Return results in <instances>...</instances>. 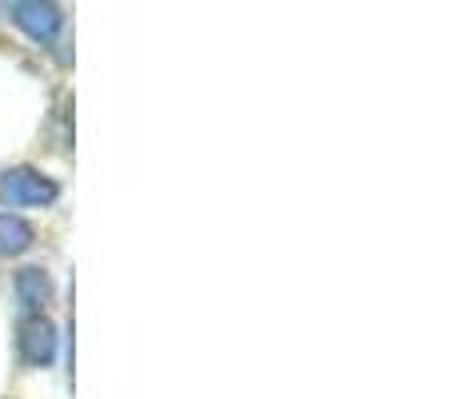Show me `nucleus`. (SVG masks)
Returning a JSON list of instances; mask_svg holds the SVG:
<instances>
[{
	"label": "nucleus",
	"instance_id": "1",
	"mask_svg": "<svg viewBox=\"0 0 455 399\" xmlns=\"http://www.w3.org/2000/svg\"><path fill=\"white\" fill-rule=\"evenodd\" d=\"M60 200V184L44 176L40 168L16 164L0 172V203L4 208H48Z\"/></svg>",
	"mask_w": 455,
	"mask_h": 399
},
{
	"label": "nucleus",
	"instance_id": "2",
	"mask_svg": "<svg viewBox=\"0 0 455 399\" xmlns=\"http://www.w3.org/2000/svg\"><path fill=\"white\" fill-rule=\"evenodd\" d=\"M16 347H20L24 368H52L56 347H60V336H56V323L48 315H28L20 323V336H16Z\"/></svg>",
	"mask_w": 455,
	"mask_h": 399
},
{
	"label": "nucleus",
	"instance_id": "3",
	"mask_svg": "<svg viewBox=\"0 0 455 399\" xmlns=\"http://www.w3.org/2000/svg\"><path fill=\"white\" fill-rule=\"evenodd\" d=\"M8 16L12 24L36 44H52L56 32L64 28V8L60 4H36V0H16L8 4Z\"/></svg>",
	"mask_w": 455,
	"mask_h": 399
},
{
	"label": "nucleus",
	"instance_id": "4",
	"mask_svg": "<svg viewBox=\"0 0 455 399\" xmlns=\"http://www.w3.org/2000/svg\"><path fill=\"white\" fill-rule=\"evenodd\" d=\"M12 291H16V304L28 315H44V307L52 304V275L44 267L28 264L12 275Z\"/></svg>",
	"mask_w": 455,
	"mask_h": 399
},
{
	"label": "nucleus",
	"instance_id": "5",
	"mask_svg": "<svg viewBox=\"0 0 455 399\" xmlns=\"http://www.w3.org/2000/svg\"><path fill=\"white\" fill-rule=\"evenodd\" d=\"M36 243L28 219H20L16 211H0V256H24Z\"/></svg>",
	"mask_w": 455,
	"mask_h": 399
}]
</instances>
